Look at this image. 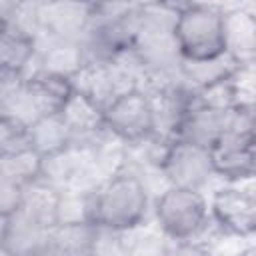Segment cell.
Wrapping results in <instances>:
<instances>
[{"label": "cell", "instance_id": "6", "mask_svg": "<svg viewBox=\"0 0 256 256\" xmlns=\"http://www.w3.org/2000/svg\"><path fill=\"white\" fill-rule=\"evenodd\" d=\"M208 212L214 232L240 242H250L256 230V196L252 182H218L212 186L208 194Z\"/></svg>", "mask_w": 256, "mask_h": 256}, {"label": "cell", "instance_id": "4", "mask_svg": "<svg viewBox=\"0 0 256 256\" xmlns=\"http://www.w3.org/2000/svg\"><path fill=\"white\" fill-rule=\"evenodd\" d=\"M212 170L216 182L248 184L256 172V134H254V104H240L236 120L210 148Z\"/></svg>", "mask_w": 256, "mask_h": 256}, {"label": "cell", "instance_id": "20", "mask_svg": "<svg viewBox=\"0 0 256 256\" xmlns=\"http://www.w3.org/2000/svg\"><path fill=\"white\" fill-rule=\"evenodd\" d=\"M236 256H254V248H252V244H246Z\"/></svg>", "mask_w": 256, "mask_h": 256}, {"label": "cell", "instance_id": "14", "mask_svg": "<svg viewBox=\"0 0 256 256\" xmlns=\"http://www.w3.org/2000/svg\"><path fill=\"white\" fill-rule=\"evenodd\" d=\"M26 142L42 160H46L72 146V132L60 114H48L26 126Z\"/></svg>", "mask_w": 256, "mask_h": 256}, {"label": "cell", "instance_id": "11", "mask_svg": "<svg viewBox=\"0 0 256 256\" xmlns=\"http://www.w3.org/2000/svg\"><path fill=\"white\" fill-rule=\"evenodd\" d=\"M42 256H100V230L86 220L58 222L48 230Z\"/></svg>", "mask_w": 256, "mask_h": 256}, {"label": "cell", "instance_id": "1", "mask_svg": "<svg viewBox=\"0 0 256 256\" xmlns=\"http://www.w3.org/2000/svg\"><path fill=\"white\" fill-rule=\"evenodd\" d=\"M152 186L132 166L102 178L90 190L88 220L106 232H128L150 222Z\"/></svg>", "mask_w": 256, "mask_h": 256}, {"label": "cell", "instance_id": "10", "mask_svg": "<svg viewBox=\"0 0 256 256\" xmlns=\"http://www.w3.org/2000/svg\"><path fill=\"white\" fill-rule=\"evenodd\" d=\"M256 12L254 6H224L226 56L236 66H254L256 60Z\"/></svg>", "mask_w": 256, "mask_h": 256}, {"label": "cell", "instance_id": "15", "mask_svg": "<svg viewBox=\"0 0 256 256\" xmlns=\"http://www.w3.org/2000/svg\"><path fill=\"white\" fill-rule=\"evenodd\" d=\"M38 40L14 26L4 24L0 30V70L28 74L34 66Z\"/></svg>", "mask_w": 256, "mask_h": 256}, {"label": "cell", "instance_id": "19", "mask_svg": "<svg viewBox=\"0 0 256 256\" xmlns=\"http://www.w3.org/2000/svg\"><path fill=\"white\" fill-rule=\"evenodd\" d=\"M8 222H10V218L0 216V242H4V236H6V230H8Z\"/></svg>", "mask_w": 256, "mask_h": 256}, {"label": "cell", "instance_id": "9", "mask_svg": "<svg viewBox=\"0 0 256 256\" xmlns=\"http://www.w3.org/2000/svg\"><path fill=\"white\" fill-rule=\"evenodd\" d=\"M236 108L216 110V108L194 104L178 122L172 138L184 140V142H190V144H196L202 148H210L224 132H228L232 128V124L236 120Z\"/></svg>", "mask_w": 256, "mask_h": 256}, {"label": "cell", "instance_id": "21", "mask_svg": "<svg viewBox=\"0 0 256 256\" xmlns=\"http://www.w3.org/2000/svg\"><path fill=\"white\" fill-rule=\"evenodd\" d=\"M0 256H16V254H14L4 242H0Z\"/></svg>", "mask_w": 256, "mask_h": 256}, {"label": "cell", "instance_id": "8", "mask_svg": "<svg viewBox=\"0 0 256 256\" xmlns=\"http://www.w3.org/2000/svg\"><path fill=\"white\" fill-rule=\"evenodd\" d=\"M94 4L84 2H40V34L38 38H60L82 42Z\"/></svg>", "mask_w": 256, "mask_h": 256}, {"label": "cell", "instance_id": "2", "mask_svg": "<svg viewBox=\"0 0 256 256\" xmlns=\"http://www.w3.org/2000/svg\"><path fill=\"white\" fill-rule=\"evenodd\" d=\"M150 220L168 242L202 240L212 228L208 194L200 190L164 186L152 198Z\"/></svg>", "mask_w": 256, "mask_h": 256}, {"label": "cell", "instance_id": "22", "mask_svg": "<svg viewBox=\"0 0 256 256\" xmlns=\"http://www.w3.org/2000/svg\"><path fill=\"white\" fill-rule=\"evenodd\" d=\"M4 24H6V22H4V14H2V8H0V30L4 28Z\"/></svg>", "mask_w": 256, "mask_h": 256}, {"label": "cell", "instance_id": "12", "mask_svg": "<svg viewBox=\"0 0 256 256\" xmlns=\"http://www.w3.org/2000/svg\"><path fill=\"white\" fill-rule=\"evenodd\" d=\"M86 66L84 46L78 40L60 38H38V52L32 70L64 76L76 80V76Z\"/></svg>", "mask_w": 256, "mask_h": 256}, {"label": "cell", "instance_id": "16", "mask_svg": "<svg viewBox=\"0 0 256 256\" xmlns=\"http://www.w3.org/2000/svg\"><path fill=\"white\" fill-rule=\"evenodd\" d=\"M48 230L50 228H42L16 212L14 216H10L4 244L16 256H42L46 238H48Z\"/></svg>", "mask_w": 256, "mask_h": 256}, {"label": "cell", "instance_id": "5", "mask_svg": "<svg viewBox=\"0 0 256 256\" xmlns=\"http://www.w3.org/2000/svg\"><path fill=\"white\" fill-rule=\"evenodd\" d=\"M104 130L126 148L140 146L158 136L156 108L144 86L130 88L116 96L102 112Z\"/></svg>", "mask_w": 256, "mask_h": 256}, {"label": "cell", "instance_id": "17", "mask_svg": "<svg viewBox=\"0 0 256 256\" xmlns=\"http://www.w3.org/2000/svg\"><path fill=\"white\" fill-rule=\"evenodd\" d=\"M42 164L44 160L30 146H22L0 154V174L12 178L22 186L42 178Z\"/></svg>", "mask_w": 256, "mask_h": 256}, {"label": "cell", "instance_id": "7", "mask_svg": "<svg viewBox=\"0 0 256 256\" xmlns=\"http://www.w3.org/2000/svg\"><path fill=\"white\" fill-rule=\"evenodd\" d=\"M156 172L162 180V188L174 186L206 192V188H212V182L216 180L208 148L176 138H168L164 142Z\"/></svg>", "mask_w": 256, "mask_h": 256}, {"label": "cell", "instance_id": "18", "mask_svg": "<svg viewBox=\"0 0 256 256\" xmlns=\"http://www.w3.org/2000/svg\"><path fill=\"white\" fill-rule=\"evenodd\" d=\"M22 192H24L22 184L0 174V216L10 218L18 212L20 202H22Z\"/></svg>", "mask_w": 256, "mask_h": 256}, {"label": "cell", "instance_id": "3", "mask_svg": "<svg viewBox=\"0 0 256 256\" xmlns=\"http://www.w3.org/2000/svg\"><path fill=\"white\" fill-rule=\"evenodd\" d=\"M172 36L182 62H206L226 56L224 6L204 2L178 4Z\"/></svg>", "mask_w": 256, "mask_h": 256}, {"label": "cell", "instance_id": "13", "mask_svg": "<svg viewBox=\"0 0 256 256\" xmlns=\"http://www.w3.org/2000/svg\"><path fill=\"white\" fill-rule=\"evenodd\" d=\"M60 200L62 190L40 178L24 186L18 214H22L24 218L32 220L42 228H52L60 220Z\"/></svg>", "mask_w": 256, "mask_h": 256}]
</instances>
